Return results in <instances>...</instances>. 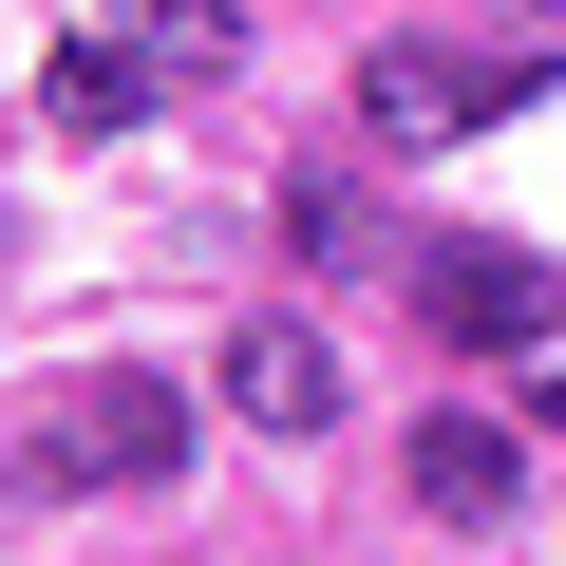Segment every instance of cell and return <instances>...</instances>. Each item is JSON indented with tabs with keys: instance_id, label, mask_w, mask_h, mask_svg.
Here are the masks:
<instances>
[{
	"instance_id": "6da1fadb",
	"label": "cell",
	"mask_w": 566,
	"mask_h": 566,
	"mask_svg": "<svg viewBox=\"0 0 566 566\" xmlns=\"http://www.w3.org/2000/svg\"><path fill=\"white\" fill-rule=\"evenodd\" d=\"M170 453H189V378H133V359H114V378H76V397L20 434V491L76 510V491H151Z\"/></svg>"
},
{
	"instance_id": "7a4b0ae2",
	"label": "cell",
	"mask_w": 566,
	"mask_h": 566,
	"mask_svg": "<svg viewBox=\"0 0 566 566\" xmlns=\"http://www.w3.org/2000/svg\"><path fill=\"white\" fill-rule=\"evenodd\" d=\"M528 76H491V57H453V39H378L359 57V133L378 151H453V133H491Z\"/></svg>"
},
{
	"instance_id": "3957f363",
	"label": "cell",
	"mask_w": 566,
	"mask_h": 566,
	"mask_svg": "<svg viewBox=\"0 0 566 566\" xmlns=\"http://www.w3.org/2000/svg\"><path fill=\"white\" fill-rule=\"evenodd\" d=\"M227 416H245V434H340V340L264 303V322L227 340Z\"/></svg>"
},
{
	"instance_id": "277c9868",
	"label": "cell",
	"mask_w": 566,
	"mask_h": 566,
	"mask_svg": "<svg viewBox=\"0 0 566 566\" xmlns=\"http://www.w3.org/2000/svg\"><path fill=\"white\" fill-rule=\"evenodd\" d=\"M510 491H528V434L510 416H416V510L434 528H510Z\"/></svg>"
},
{
	"instance_id": "5b68a950",
	"label": "cell",
	"mask_w": 566,
	"mask_h": 566,
	"mask_svg": "<svg viewBox=\"0 0 566 566\" xmlns=\"http://www.w3.org/2000/svg\"><path fill=\"white\" fill-rule=\"evenodd\" d=\"M566 303V283L528 264V245H434V340H472V359H510L528 322Z\"/></svg>"
},
{
	"instance_id": "8992f818",
	"label": "cell",
	"mask_w": 566,
	"mask_h": 566,
	"mask_svg": "<svg viewBox=\"0 0 566 566\" xmlns=\"http://www.w3.org/2000/svg\"><path fill=\"white\" fill-rule=\"evenodd\" d=\"M39 95H57V133H133V114H151L170 76H151V57L114 39V20H95V39H57V57H39Z\"/></svg>"
},
{
	"instance_id": "52a82bcc",
	"label": "cell",
	"mask_w": 566,
	"mask_h": 566,
	"mask_svg": "<svg viewBox=\"0 0 566 566\" xmlns=\"http://www.w3.org/2000/svg\"><path fill=\"white\" fill-rule=\"evenodd\" d=\"M114 39H133L170 95H208V76L245 57V0H114Z\"/></svg>"
},
{
	"instance_id": "ba28073f",
	"label": "cell",
	"mask_w": 566,
	"mask_h": 566,
	"mask_svg": "<svg viewBox=\"0 0 566 566\" xmlns=\"http://www.w3.org/2000/svg\"><path fill=\"white\" fill-rule=\"evenodd\" d=\"M283 245H303V264H378V208L340 170H303V189H283Z\"/></svg>"
},
{
	"instance_id": "9c48e42d",
	"label": "cell",
	"mask_w": 566,
	"mask_h": 566,
	"mask_svg": "<svg viewBox=\"0 0 566 566\" xmlns=\"http://www.w3.org/2000/svg\"><path fill=\"white\" fill-rule=\"evenodd\" d=\"M510 397H528V434H566V303H547V322L510 340Z\"/></svg>"
}]
</instances>
